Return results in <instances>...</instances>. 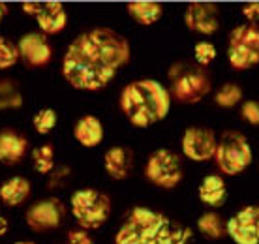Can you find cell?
<instances>
[{
    "label": "cell",
    "mask_w": 259,
    "mask_h": 244,
    "mask_svg": "<svg viewBox=\"0 0 259 244\" xmlns=\"http://www.w3.org/2000/svg\"><path fill=\"white\" fill-rule=\"evenodd\" d=\"M171 107V94L154 79L132 81L120 92V109L134 126L149 128L163 120Z\"/></svg>",
    "instance_id": "3957f363"
},
{
    "label": "cell",
    "mask_w": 259,
    "mask_h": 244,
    "mask_svg": "<svg viewBox=\"0 0 259 244\" xmlns=\"http://www.w3.org/2000/svg\"><path fill=\"white\" fill-rule=\"evenodd\" d=\"M38 26L44 34H59L68 25V13L64 10V4L60 2H44L41 12L38 13Z\"/></svg>",
    "instance_id": "2e32d148"
},
{
    "label": "cell",
    "mask_w": 259,
    "mask_h": 244,
    "mask_svg": "<svg viewBox=\"0 0 259 244\" xmlns=\"http://www.w3.org/2000/svg\"><path fill=\"white\" fill-rule=\"evenodd\" d=\"M105 173L113 180H126L134 169V152L128 147H111L104 156Z\"/></svg>",
    "instance_id": "5bb4252c"
},
{
    "label": "cell",
    "mask_w": 259,
    "mask_h": 244,
    "mask_svg": "<svg viewBox=\"0 0 259 244\" xmlns=\"http://www.w3.org/2000/svg\"><path fill=\"white\" fill-rule=\"evenodd\" d=\"M28 150V139L17 134L15 130H2L0 132V164L4 166H17L25 158Z\"/></svg>",
    "instance_id": "9a60e30c"
},
{
    "label": "cell",
    "mask_w": 259,
    "mask_h": 244,
    "mask_svg": "<svg viewBox=\"0 0 259 244\" xmlns=\"http://www.w3.org/2000/svg\"><path fill=\"white\" fill-rule=\"evenodd\" d=\"M64 214L66 211L62 201L57 197H49V199L36 201L34 205L28 207V211L25 214V222L28 225V229H32L36 233H44L57 229L62 224Z\"/></svg>",
    "instance_id": "9c48e42d"
},
{
    "label": "cell",
    "mask_w": 259,
    "mask_h": 244,
    "mask_svg": "<svg viewBox=\"0 0 259 244\" xmlns=\"http://www.w3.org/2000/svg\"><path fill=\"white\" fill-rule=\"evenodd\" d=\"M32 161L38 173H51L55 169V148H53V145H39V147L34 148Z\"/></svg>",
    "instance_id": "7402d4cb"
},
{
    "label": "cell",
    "mask_w": 259,
    "mask_h": 244,
    "mask_svg": "<svg viewBox=\"0 0 259 244\" xmlns=\"http://www.w3.org/2000/svg\"><path fill=\"white\" fill-rule=\"evenodd\" d=\"M227 58L235 70H250L259 64V26L252 23L235 26L229 32Z\"/></svg>",
    "instance_id": "8992f818"
},
{
    "label": "cell",
    "mask_w": 259,
    "mask_h": 244,
    "mask_svg": "<svg viewBox=\"0 0 259 244\" xmlns=\"http://www.w3.org/2000/svg\"><path fill=\"white\" fill-rule=\"evenodd\" d=\"M73 137L75 141L84 148H94L104 141V126L102 120L94 115L81 116L73 128Z\"/></svg>",
    "instance_id": "e0dca14e"
},
{
    "label": "cell",
    "mask_w": 259,
    "mask_h": 244,
    "mask_svg": "<svg viewBox=\"0 0 259 244\" xmlns=\"http://www.w3.org/2000/svg\"><path fill=\"white\" fill-rule=\"evenodd\" d=\"M184 23L194 32L214 34L220 26V10L212 2H192L184 12Z\"/></svg>",
    "instance_id": "4fadbf2b"
},
{
    "label": "cell",
    "mask_w": 259,
    "mask_h": 244,
    "mask_svg": "<svg viewBox=\"0 0 259 244\" xmlns=\"http://www.w3.org/2000/svg\"><path fill=\"white\" fill-rule=\"evenodd\" d=\"M226 229L237 244H259V207L248 205L240 209L229 218Z\"/></svg>",
    "instance_id": "8fae6325"
},
{
    "label": "cell",
    "mask_w": 259,
    "mask_h": 244,
    "mask_svg": "<svg viewBox=\"0 0 259 244\" xmlns=\"http://www.w3.org/2000/svg\"><path fill=\"white\" fill-rule=\"evenodd\" d=\"M32 124L36 132L39 135H47L51 134L53 128L57 126V111L51 109V107H46V109H39L32 118Z\"/></svg>",
    "instance_id": "d4e9b609"
},
{
    "label": "cell",
    "mask_w": 259,
    "mask_h": 244,
    "mask_svg": "<svg viewBox=\"0 0 259 244\" xmlns=\"http://www.w3.org/2000/svg\"><path fill=\"white\" fill-rule=\"evenodd\" d=\"M242 15L248 23L252 25H257L259 21V2H250V4H244L242 6Z\"/></svg>",
    "instance_id": "f1b7e54d"
},
{
    "label": "cell",
    "mask_w": 259,
    "mask_h": 244,
    "mask_svg": "<svg viewBox=\"0 0 259 244\" xmlns=\"http://www.w3.org/2000/svg\"><path fill=\"white\" fill-rule=\"evenodd\" d=\"M68 244H94V240L89 235V231L79 227V229H70L68 231Z\"/></svg>",
    "instance_id": "83f0119b"
},
{
    "label": "cell",
    "mask_w": 259,
    "mask_h": 244,
    "mask_svg": "<svg viewBox=\"0 0 259 244\" xmlns=\"http://www.w3.org/2000/svg\"><path fill=\"white\" fill-rule=\"evenodd\" d=\"M199 199L205 205L218 209L226 203L227 199V188L226 180L222 179L220 175H208L203 179V182L199 184Z\"/></svg>",
    "instance_id": "d6986e66"
},
{
    "label": "cell",
    "mask_w": 259,
    "mask_h": 244,
    "mask_svg": "<svg viewBox=\"0 0 259 244\" xmlns=\"http://www.w3.org/2000/svg\"><path fill=\"white\" fill-rule=\"evenodd\" d=\"M19 57L26 68H44L51 62L53 47L44 34H25L17 44Z\"/></svg>",
    "instance_id": "7c38bea8"
},
{
    "label": "cell",
    "mask_w": 259,
    "mask_h": 244,
    "mask_svg": "<svg viewBox=\"0 0 259 244\" xmlns=\"http://www.w3.org/2000/svg\"><path fill=\"white\" fill-rule=\"evenodd\" d=\"M8 229H10V222L0 214V237H4L8 233Z\"/></svg>",
    "instance_id": "4dcf8cb0"
},
{
    "label": "cell",
    "mask_w": 259,
    "mask_h": 244,
    "mask_svg": "<svg viewBox=\"0 0 259 244\" xmlns=\"http://www.w3.org/2000/svg\"><path fill=\"white\" fill-rule=\"evenodd\" d=\"M218 51L210 42H197L194 45V58H195V64H199L201 68H205L212 62L216 58Z\"/></svg>",
    "instance_id": "484cf974"
},
{
    "label": "cell",
    "mask_w": 259,
    "mask_h": 244,
    "mask_svg": "<svg viewBox=\"0 0 259 244\" xmlns=\"http://www.w3.org/2000/svg\"><path fill=\"white\" fill-rule=\"evenodd\" d=\"M71 212L73 218L84 231L98 229L107 222L111 214V199L94 188H83L71 193Z\"/></svg>",
    "instance_id": "5b68a950"
},
{
    "label": "cell",
    "mask_w": 259,
    "mask_h": 244,
    "mask_svg": "<svg viewBox=\"0 0 259 244\" xmlns=\"http://www.w3.org/2000/svg\"><path fill=\"white\" fill-rule=\"evenodd\" d=\"M197 229H199L207 238H212V240H218L227 233L226 224L222 220L220 214L216 212H205L199 220H197Z\"/></svg>",
    "instance_id": "44dd1931"
},
{
    "label": "cell",
    "mask_w": 259,
    "mask_h": 244,
    "mask_svg": "<svg viewBox=\"0 0 259 244\" xmlns=\"http://www.w3.org/2000/svg\"><path fill=\"white\" fill-rule=\"evenodd\" d=\"M145 175L152 184L163 190H171L181 184L182 175H184L182 161L173 150L158 148L149 156L147 166H145Z\"/></svg>",
    "instance_id": "ba28073f"
},
{
    "label": "cell",
    "mask_w": 259,
    "mask_h": 244,
    "mask_svg": "<svg viewBox=\"0 0 259 244\" xmlns=\"http://www.w3.org/2000/svg\"><path fill=\"white\" fill-rule=\"evenodd\" d=\"M6 13H8V8L4 2H0V23H2V19L6 17Z\"/></svg>",
    "instance_id": "1f68e13d"
},
{
    "label": "cell",
    "mask_w": 259,
    "mask_h": 244,
    "mask_svg": "<svg viewBox=\"0 0 259 244\" xmlns=\"http://www.w3.org/2000/svg\"><path fill=\"white\" fill-rule=\"evenodd\" d=\"M171 79V98L179 103H197L210 92V77L195 62H179L169 70Z\"/></svg>",
    "instance_id": "277c9868"
},
{
    "label": "cell",
    "mask_w": 259,
    "mask_h": 244,
    "mask_svg": "<svg viewBox=\"0 0 259 244\" xmlns=\"http://www.w3.org/2000/svg\"><path fill=\"white\" fill-rule=\"evenodd\" d=\"M240 115L246 122H250L252 126H259V103L253 102V100H248V102L242 103L240 107Z\"/></svg>",
    "instance_id": "4316f807"
},
{
    "label": "cell",
    "mask_w": 259,
    "mask_h": 244,
    "mask_svg": "<svg viewBox=\"0 0 259 244\" xmlns=\"http://www.w3.org/2000/svg\"><path fill=\"white\" fill-rule=\"evenodd\" d=\"M32 186L25 177H12L0 184V201L6 207H19L30 197Z\"/></svg>",
    "instance_id": "ac0fdd59"
},
{
    "label": "cell",
    "mask_w": 259,
    "mask_h": 244,
    "mask_svg": "<svg viewBox=\"0 0 259 244\" xmlns=\"http://www.w3.org/2000/svg\"><path fill=\"white\" fill-rule=\"evenodd\" d=\"M182 152L192 161L212 160L218 148L216 135L210 128L205 126H192L182 135Z\"/></svg>",
    "instance_id": "30bf717a"
},
{
    "label": "cell",
    "mask_w": 259,
    "mask_h": 244,
    "mask_svg": "<svg viewBox=\"0 0 259 244\" xmlns=\"http://www.w3.org/2000/svg\"><path fill=\"white\" fill-rule=\"evenodd\" d=\"M21 60L17 45L8 38L0 36V70H10Z\"/></svg>",
    "instance_id": "cb8c5ba5"
},
{
    "label": "cell",
    "mask_w": 259,
    "mask_h": 244,
    "mask_svg": "<svg viewBox=\"0 0 259 244\" xmlns=\"http://www.w3.org/2000/svg\"><path fill=\"white\" fill-rule=\"evenodd\" d=\"M130 44L113 28L98 26L79 34L62 60V75L73 89L100 90L130 62Z\"/></svg>",
    "instance_id": "6da1fadb"
},
{
    "label": "cell",
    "mask_w": 259,
    "mask_h": 244,
    "mask_svg": "<svg viewBox=\"0 0 259 244\" xmlns=\"http://www.w3.org/2000/svg\"><path fill=\"white\" fill-rule=\"evenodd\" d=\"M242 100V89L237 83L222 85L218 92L214 94V102L220 107H235Z\"/></svg>",
    "instance_id": "603a6c76"
},
{
    "label": "cell",
    "mask_w": 259,
    "mask_h": 244,
    "mask_svg": "<svg viewBox=\"0 0 259 244\" xmlns=\"http://www.w3.org/2000/svg\"><path fill=\"white\" fill-rule=\"evenodd\" d=\"M41 6H44V2H23V4H21V10H23V13H26V15L38 17V13L41 12Z\"/></svg>",
    "instance_id": "f546056e"
},
{
    "label": "cell",
    "mask_w": 259,
    "mask_h": 244,
    "mask_svg": "<svg viewBox=\"0 0 259 244\" xmlns=\"http://www.w3.org/2000/svg\"><path fill=\"white\" fill-rule=\"evenodd\" d=\"M252 148L248 145V139L240 132H224L222 139L218 141L216 148V166L220 167L222 173L226 175H239L252 164Z\"/></svg>",
    "instance_id": "52a82bcc"
},
{
    "label": "cell",
    "mask_w": 259,
    "mask_h": 244,
    "mask_svg": "<svg viewBox=\"0 0 259 244\" xmlns=\"http://www.w3.org/2000/svg\"><path fill=\"white\" fill-rule=\"evenodd\" d=\"M13 244H36V242H32V240H17V242Z\"/></svg>",
    "instance_id": "d6a6232c"
},
{
    "label": "cell",
    "mask_w": 259,
    "mask_h": 244,
    "mask_svg": "<svg viewBox=\"0 0 259 244\" xmlns=\"http://www.w3.org/2000/svg\"><path fill=\"white\" fill-rule=\"evenodd\" d=\"M192 231L160 212L136 207L120 225L115 244H190Z\"/></svg>",
    "instance_id": "7a4b0ae2"
},
{
    "label": "cell",
    "mask_w": 259,
    "mask_h": 244,
    "mask_svg": "<svg viewBox=\"0 0 259 244\" xmlns=\"http://www.w3.org/2000/svg\"><path fill=\"white\" fill-rule=\"evenodd\" d=\"M126 10L130 17L143 26L154 25L163 15V6L160 2H130Z\"/></svg>",
    "instance_id": "ffe728a7"
}]
</instances>
